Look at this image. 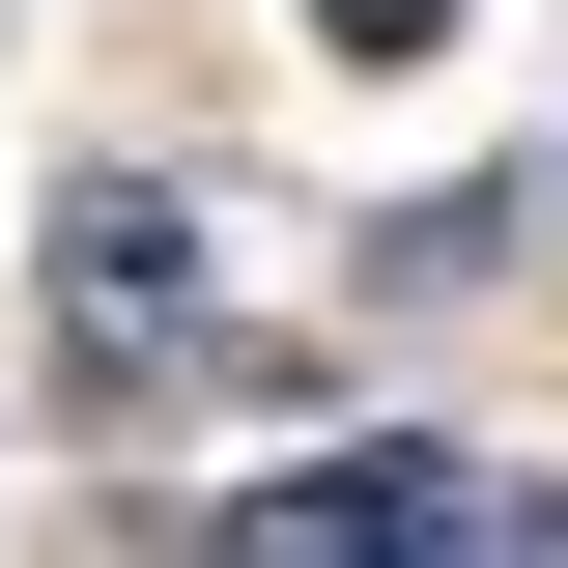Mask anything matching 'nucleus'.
Returning <instances> with one entry per match:
<instances>
[{
	"label": "nucleus",
	"mask_w": 568,
	"mask_h": 568,
	"mask_svg": "<svg viewBox=\"0 0 568 568\" xmlns=\"http://www.w3.org/2000/svg\"><path fill=\"white\" fill-rule=\"evenodd\" d=\"M58 342H85V369H171V342H200V256H171L142 171H85V200H58Z\"/></svg>",
	"instance_id": "nucleus-2"
},
{
	"label": "nucleus",
	"mask_w": 568,
	"mask_h": 568,
	"mask_svg": "<svg viewBox=\"0 0 568 568\" xmlns=\"http://www.w3.org/2000/svg\"><path fill=\"white\" fill-rule=\"evenodd\" d=\"M484 568H568V484H484Z\"/></svg>",
	"instance_id": "nucleus-4"
},
{
	"label": "nucleus",
	"mask_w": 568,
	"mask_h": 568,
	"mask_svg": "<svg viewBox=\"0 0 568 568\" xmlns=\"http://www.w3.org/2000/svg\"><path fill=\"white\" fill-rule=\"evenodd\" d=\"M313 58H455V0H313Z\"/></svg>",
	"instance_id": "nucleus-3"
},
{
	"label": "nucleus",
	"mask_w": 568,
	"mask_h": 568,
	"mask_svg": "<svg viewBox=\"0 0 568 568\" xmlns=\"http://www.w3.org/2000/svg\"><path fill=\"white\" fill-rule=\"evenodd\" d=\"M200 568H484V484L455 455H284V484H227Z\"/></svg>",
	"instance_id": "nucleus-1"
}]
</instances>
